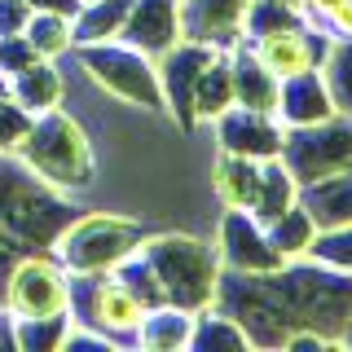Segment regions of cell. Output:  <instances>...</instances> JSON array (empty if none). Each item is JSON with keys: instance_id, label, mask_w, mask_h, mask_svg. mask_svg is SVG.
<instances>
[{"instance_id": "11", "label": "cell", "mask_w": 352, "mask_h": 352, "mask_svg": "<svg viewBox=\"0 0 352 352\" xmlns=\"http://www.w3.org/2000/svg\"><path fill=\"white\" fill-rule=\"evenodd\" d=\"M212 58H216L212 44H194V40H176L159 58L163 106H168L185 128H194V88H198V75H203V66Z\"/></svg>"}, {"instance_id": "3", "label": "cell", "mask_w": 352, "mask_h": 352, "mask_svg": "<svg viewBox=\"0 0 352 352\" xmlns=\"http://www.w3.org/2000/svg\"><path fill=\"white\" fill-rule=\"evenodd\" d=\"M150 304L119 273H71V317L106 344H137Z\"/></svg>"}, {"instance_id": "32", "label": "cell", "mask_w": 352, "mask_h": 352, "mask_svg": "<svg viewBox=\"0 0 352 352\" xmlns=\"http://www.w3.org/2000/svg\"><path fill=\"white\" fill-rule=\"evenodd\" d=\"M0 344H9V317L0 313Z\"/></svg>"}, {"instance_id": "23", "label": "cell", "mask_w": 352, "mask_h": 352, "mask_svg": "<svg viewBox=\"0 0 352 352\" xmlns=\"http://www.w3.org/2000/svg\"><path fill=\"white\" fill-rule=\"evenodd\" d=\"M22 36H27V44L40 53V58L58 62L66 53H75V18L71 14H53V9H36Z\"/></svg>"}, {"instance_id": "6", "label": "cell", "mask_w": 352, "mask_h": 352, "mask_svg": "<svg viewBox=\"0 0 352 352\" xmlns=\"http://www.w3.org/2000/svg\"><path fill=\"white\" fill-rule=\"evenodd\" d=\"M0 308H5L9 322L71 313V269L58 256H22L5 278Z\"/></svg>"}, {"instance_id": "18", "label": "cell", "mask_w": 352, "mask_h": 352, "mask_svg": "<svg viewBox=\"0 0 352 352\" xmlns=\"http://www.w3.org/2000/svg\"><path fill=\"white\" fill-rule=\"evenodd\" d=\"M300 203V181L291 176L282 159H264L260 163V181H256V198H251V216L260 220V225H269V220H278L286 207Z\"/></svg>"}, {"instance_id": "16", "label": "cell", "mask_w": 352, "mask_h": 352, "mask_svg": "<svg viewBox=\"0 0 352 352\" xmlns=\"http://www.w3.org/2000/svg\"><path fill=\"white\" fill-rule=\"evenodd\" d=\"M234 106V49H216L194 88V124H212Z\"/></svg>"}, {"instance_id": "9", "label": "cell", "mask_w": 352, "mask_h": 352, "mask_svg": "<svg viewBox=\"0 0 352 352\" xmlns=\"http://www.w3.org/2000/svg\"><path fill=\"white\" fill-rule=\"evenodd\" d=\"M247 9L251 0H181V40L238 49L247 40Z\"/></svg>"}, {"instance_id": "30", "label": "cell", "mask_w": 352, "mask_h": 352, "mask_svg": "<svg viewBox=\"0 0 352 352\" xmlns=\"http://www.w3.org/2000/svg\"><path fill=\"white\" fill-rule=\"evenodd\" d=\"M36 9L27 0H0V36H22Z\"/></svg>"}, {"instance_id": "4", "label": "cell", "mask_w": 352, "mask_h": 352, "mask_svg": "<svg viewBox=\"0 0 352 352\" xmlns=\"http://www.w3.org/2000/svg\"><path fill=\"white\" fill-rule=\"evenodd\" d=\"M80 66L88 80H97L110 97L141 110H168L163 106V84H159V62L137 53L124 40H102V44H75Z\"/></svg>"}, {"instance_id": "31", "label": "cell", "mask_w": 352, "mask_h": 352, "mask_svg": "<svg viewBox=\"0 0 352 352\" xmlns=\"http://www.w3.org/2000/svg\"><path fill=\"white\" fill-rule=\"evenodd\" d=\"M9 93H14V80H9V75L0 71V102H9Z\"/></svg>"}, {"instance_id": "24", "label": "cell", "mask_w": 352, "mask_h": 352, "mask_svg": "<svg viewBox=\"0 0 352 352\" xmlns=\"http://www.w3.org/2000/svg\"><path fill=\"white\" fill-rule=\"evenodd\" d=\"M264 234H269V242L282 251L286 260H308L313 238H317V220L304 212V203H295V207H286L278 220H269Z\"/></svg>"}, {"instance_id": "26", "label": "cell", "mask_w": 352, "mask_h": 352, "mask_svg": "<svg viewBox=\"0 0 352 352\" xmlns=\"http://www.w3.org/2000/svg\"><path fill=\"white\" fill-rule=\"evenodd\" d=\"M322 80L335 97V110L352 119V40H330L322 58Z\"/></svg>"}, {"instance_id": "14", "label": "cell", "mask_w": 352, "mask_h": 352, "mask_svg": "<svg viewBox=\"0 0 352 352\" xmlns=\"http://www.w3.org/2000/svg\"><path fill=\"white\" fill-rule=\"evenodd\" d=\"M339 115L335 97L322 80V66L304 75H291V80L278 84V119L282 128H308V124H322V119Z\"/></svg>"}, {"instance_id": "29", "label": "cell", "mask_w": 352, "mask_h": 352, "mask_svg": "<svg viewBox=\"0 0 352 352\" xmlns=\"http://www.w3.org/2000/svg\"><path fill=\"white\" fill-rule=\"evenodd\" d=\"M27 128H31V115L14 102V97H9V102H0V150L9 154L22 141V132H27Z\"/></svg>"}, {"instance_id": "27", "label": "cell", "mask_w": 352, "mask_h": 352, "mask_svg": "<svg viewBox=\"0 0 352 352\" xmlns=\"http://www.w3.org/2000/svg\"><path fill=\"white\" fill-rule=\"evenodd\" d=\"M308 260H317V264H326V269H335V273H348V278H352V225L317 229V238H313V251H308Z\"/></svg>"}, {"instance_id": "25", "label": "cell", "mask_w": 352, "mask_h": 352, "mask_svg": "<svg viewBox=\"0 0 352 352\" xmlns=\"http://www.w3.org/2000/svg\"><path fill=\"white\" fill-rule=\"evenodd\" d=\"M75 317L58 313V317H36V322H9V344L27 348V352H58L66 330H71Z\"/></svg>"}, {"instance_id": "12", "label": "cell", "mask_w": 352, "mask_h": 352, "mask_svg": "<svg viewBox=\"0 0 352 352\" xmlns=\"http://www.w3.org/2000/svg\"><path fill=\"white\" fill-rule=\"evenodd\" d=\"M220 256H225L229 269L251 273V278H260V273H278L286 264V256L269 242L264 225L251 212H229L225 216V225H220Z\"/></svg>"}, {"instance_id": "8", "label": "cell", "mask_w": 352, "mask_h": 352, "mask_svg": "<svg viewBox=\"0 0 352 352\" xmlns=\"http://www.w3.org/2000/svg\"><path fill=\"white\" fill-rule=\"evenodd\" d=\"M247 53L256 58L269 75L278 80H291V75H304V71H317L330 49V36L313 22H295V27H273V31H260V36H247Z\"/></svg>"}, {"instance_id": "5", "label": "cell", "mask_w": 352, "mask_h": 352, "mask_svg": "<svg viewBox=\"0 0 352 352\" xmlns=\"http://www.w3.org/2000/svg\"><path fill=\"white\" fill-rule=\"evenodd\" d=\"M146 229L119 216H84L75 220L66 234H58L53 256H58L71 273H115L128 256H137Z\"/></svg>"}, {"instance_id": "1", "label": "cell", "mask_w": 352, "mask_h": 352, "mask_svg": "<svg viewBox=\"0 0 352 352\" xmlns=\"http://www.w3.org/2000/svg\"><path fill=\"white\" fill-rule=\"evenodd\" d=\"M9 154L36 181H44L58 194H84L97 176L93 141H88V132L62 106L44 110V115H31V128L22 132V141Z\"/></svg>"}, {"instance_id": "17", "label": "cell", "mask_w": 352, "mask_h": 352, "mask_svg": "<svg viewBox=\"0 0 352 352\" xmlns=\"http://www.w3.org/2000/svg\"><path fill=\"white\" fill-rule=\"evenodd\" d=\"M278 84H282L278 75H269L247 53V44H238V49H234V106L278 115Z\"/></svg>"}, {"instance_id": "28", "label": "cell", "mask_w": 352, "mask_h": 352, "mask_svg": "<svg viewBox=\"0 0 352 352\" xmlns=\"http://www.w3.org/2000/svg\"><path fill=\"white\" fill-rule=\"evenodd\" d=\"M242 344H247V335H242V326L234 317H216L212 308H203V313L194 317L190 348H242Z\"/></svg>"}, {"instance_id": "2", "label": "cell", "mask_w": 352, "mask_h": 352, "mask_svg": "<svg viewBox=\"0 0 352 352\" xmlns=\"http://www.w3.org/2000/svg\"><path fill=\"white\" fill-rule=\"evenodd\" d=\"M141 256L159 278L163 300L176 308H190V313H203V308L216 304V282H220V256L207 242H198L190 234H159L141 242Z\"/></svg>"}, {"instance_id": "19", "label": "cell", "mask_w": 352, "mask_h": 352, "mask_svg": "<svg viewBox=\"0 0 352 352\" xmlns=\"http://www.w3.org/2000/svg\"><path fill=\"white\" fill-rule=\"evenodd\" d=\"M62 71H58V62H49V58H40V62H31V66H22V71L14 75V102L27 110V115H44V110H53V106H62Z\"/></svg>"}, {"instance_id": "7", "label": "cell", "mask_w": 352, "mask_h": 352, "mask_svg": "<svg viewBox=\"0 0 352 352\" xmlns=\"http://www.w3.org/2000/svg\"><path fill=\"white\" fill-rule=\"evenodd\" d=\"M278 159L291 168V176L300 185L352 168V119L330 115V119L308 124V128H286V141H282Z\"/></svg>"}, {"instance_id": "20", "label": "cell", "mask_w": 352, "mask_h": 352, "mask_svg": "<svg viewBox=\"0 0 352 352\" xmlns=\"http://www.w3.org/2000/svg\"><path fill=\"white\" fill-rule=\"evenodd\" d=\"M194 317L190 308H176V304H159L146 313V322L137 330V344L154 348V352H172V348H190L194 339Z\"/></svg>"}, {"instance_id": "13", "label": "cell", "mask_w": 352, "mask_h": 352, "mask_svg": "<svg viewBox=\"0 0 352 352\" xmlns=\"http://www.w3.org/2000/svg\"><path fill=\"white\" fill-rule=\"evenodd\" d=\"M119 40L159 62L181 40V0H132Z\"/></svg>"}, {"instance_id": "10", "label": "cell", "mask_w": 352, "mask_h": 352, "mask_svg": "<svg viewBox=\"0 0 352 352\" xmlns=\"http://www.w3.org/2000/svg\"><path fill=\"white\" fill-rule=\"evenodd\" d=\"M212 124H216V137H220V150L225 154H242V159H278L282 154L286 128H282L278 115L229 106L225 115L212 119Z\"/></svg>"}, {"instance_id": "15", "label": "cell", "mask_w": 352, "mask_h": 352, "mask_svg": "<svg viewBox=\"0 0 352 352\" xmlns=\"http://www.w3.org/2000/svg\"><path fill=\"white\" fill-rule=\"evenodd\" d=\"M300 203H304V212L317 220V229L352 225V168L300 185Z\"/></svg>"}, {"instance_id": "22", "label": "cell", "mask_w": 352, "mask_h": 352, "mask_svg": "<svg viewBox=\"0 0 352 352\" xmlns=\"http://www.w3.org/2000/svg\"><path fill=\"white\" fill-rule=\"evenodd\" d=\"M132 0H84L75 14V44H102V40H119L128 22Z\"/></svg>"}, {"instance_id": "21", "label": "cell", "mask_w": 352, "mask_h": 352, "mask_svg": "<svg viewBox=\"0 0 352 352\" xmlns=\"http://www.w3.org/2000/svg\"><path fill=\"white\" fill-rule=\"evenodd\" d=\"M260 163L264 159H242V154H225L216 159V194L229 212H251L256 198V181H260Z\"/></svg>"}]
</instances>
